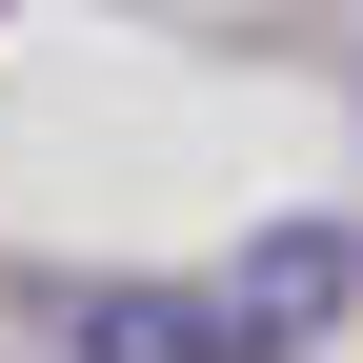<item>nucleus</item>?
<instances>
[{
	"label": "nucleus",
	"instance_id": "obj_1",
	"mask_svg": "<svg viewBox=\"0 0 363 363\" xmlns=\"http://www.w3.org/2000/svg\"><path fill=\"white\" fill-rule=\"evenodd\" d=\"M343 283H363L343 222H262V242L202 262V283H81L61 343H81V363H283V343L343 323Z\"/></svg>",
	"mask_w": 363,
	"mask_h": 363
}]
</instances>
